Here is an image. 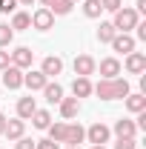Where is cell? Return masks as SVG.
<instances>
[{
    "label": "cell",
    "instance_id": "cell-1",
    "mask_svg": "<svg viewBox=\"0 0 146 149\" xmlns=\"http://www.w3.org/2000/svg\"><path fill=\"white\" fill-rule=\"evenodd\" d=\"M92 92L100 100H120L129 95V83L126 77H112V80H100L97 86H92Z\"/></svg>",
    "mask_w": 146,
    "mask_h": 149
},
{
    "label": "cell",
    "instance_id": "cell-2",
    "mask_svg": "<svg viewBox=\"0 0 146 149\" xmlns=\"http://www.w3.org/2000/svg\"><path fill=\"white\" fill-rule=\"evenodd\" d=\"M138 23H140V15H138L135 9H123V6L115 12V20H112V26H115L117 32H126V35H129V29H135Z\"/></svg>",
    "mask_w": 146,
    "mask_h": 149
},
{
    "label": "cell",
    "instance_id": "cell-3",
    "mask_svg": "<svg viewBox=\"0 0 146 149\" xmlns=\"http://www.w3.org/2000/svg\"><path fill=\"white\" fill-rule=\"evenodd\" d=\"M109 135H112V129L106 126V123H92L89 129H86V138H89L92 146H103V143H109Z\"/></svg>",
    "mask_w": 146,
    "mask_h": 149
},
{
    "label": "cell",
    "instance_id": "cell-4",
    "mask_svg": "<svg viewBox=\"0 0 146 149\" xmlns=\"http://www.w3.org/2000/svg\"><path fill=\"white\" fill-rule=\"evenodd\" d=\"M32 26H35L37 32H49V29L55 26V15H52L46 6H40L35 15H32Z\"/></svg>",
    "mask_w": 146,
    "mask_h": 149
},
{
    "label": "cell",
    "instance_id": "cell-5",
    "mask_svg": "<svg viewBox=\"0 0 146 149\" xmlns=\"http://www.w3.org/2000/svg\"><path fill=\"white\" fill-rule=\"evenodd\" d=\"M95 66H97V60H95L92 55H77V57H74V74H77V77H89V74H95V72H97Z\"/></svg>",
    "mask_w": 146,
    "mask_h": 149
},
{
    "label": "cell",
    "instance_id": "cell-6",
    "mask_svg": "<svg viewBox=\"0 0 146 149\" xmlns=\"http://www.w3.org/2000/svg\"><path fill=\"white\" fill-rule=\"evenodd\" d=\"M49 83V77L40 72V69H32V72H23V86H29V92H40L43 86Z\"/></svg>",
    "mask_w": 146,
    "mask_h": 149
},
{
    "label": "cell",
    "instance_id": "cell-7",
    "mask_svg": "<svg viewBox=\"0 0 146 149\" xmlns=\"http://www.w3.org/2000/svg\"><path fill=\"white\" fill-rule=\"evenodd\" d=\"M9 55H12V66H17V69H29L32 60H35V52H32L29 46H17V49L9 52Z\"/></svg>",
    "mask_w": 146,
    "mask_h": 149
},
{
    "label": "cell",
    "instance_id": "cell-8",
    "mask_svg": "<svg viewBox=\"0 0 146 149\" xmlns=\"http://www.w3.org/2000/svg\"><path fill=\"white\" fill-rule=\"evenodd\" d=\"M135 46H138V40H135L132 35H126V32H117V35L112 37V49H115V52L129 55V52H135Z\"/></svg>",
    "mask_w": 146,
    "mask_h": 149
},
{
    "label": "cell",
    "instance_id": "cell-9",
    "mask_svg": "<svg viewBox=\"0 0 146 149\" xmlns=\"http://www.w3.org/2000/svg\"><path fill=\"white\" fill-rule=\"evenodd\" d=\"M0 80H3V86H6V89H20V86H23V69L9 66V69H3Z\"/></svg>",
    "mask_w": 146,
    "mask_h": 149
},
{
    "label": "cell",
    "instance_id": "cell-10",
    "mask_svg": "<svg viewBox=\"0 0 146 149\" xmlns=\"http://www.w3.org/2000/svg\"><path fill=\"white\" fill-rule=\"evenodd\" d=\"M95 69H100V80H112V77L120 74V60L117 57H103L100 66H95Z\"/></svg>",
    "mask_w": 146,
    "mask_h": 149
},
{
    "label": "cell",
    "instance_id": "cell-11",
    "mask_svg": "<svg viewBox=\"0 0 146 149\" xmlns=\"http://www.w3.org/2000/svg\"><path fill=\"white\" fill-rule=\"evenodd\" d=\"M126 72H132V74L146 72V55L143 52H129L126 55Z\"/></svg>",
    "mask_w": 146,
    "mask_h": 149
},
{
    "label": "cell",
    "instance_id": "cell-12",
    "mask_svg": "<svg viewBox=\"0 0 146 149\" xmlns=\"http://www.w3.org/2000/svg\"><path fill=\"white\" fill-rule=\"evenodd\" d=\"M40 72L46 74V77H57V74L63 72V60L55 55H49V57H43V63H40Z\"/></svg>",
    "mask_w": 146,
    "mask_h": 149
},
{
    "label": "cell",
    "instance_id": "cell-13",
    "mask_svg": "<svg viewBox=\"0 0 146 149\" xmlns=\"http://www.w3.org/2000/svg\"><path fill=\"white\" fill-rule=\"evenodd\" d=\"M86 141V129L80 126V123H69L66 126V141L63 143H69V146H80Z\"/></svg>",
    "mask_w": 146,
    "mask_h": 149
},
{
    "label": "cell",
    "instance_id": "cell-14",
    "mask_svg": "<svg viewBox=\"0 0 146 149\" xmlns=\"http://www.w3.org/2000/svg\"><path fill=\"white\" fill-rule=\"evenodd\" d=\"M57 106H60L63 120H72V118H77V112H80V100H77V97H63Z\"/></svg>",
    "mask_w": 146,
    "mask_h": 149
},
{
    "label": "cell",
    "instance_id": "cell-15",
    "mask_svg": "<svg viewBox=\"0 0 146 149\" xmlns=\"http://www.w3.org/2000/svg\"><path fill=\"white\" fill-rule=\"evenodd\" d=\"M23 132H26V120H20V118H15V120H6V129H3V135H6L9 141H17V138H23Z\"/></svg>",
    "mask_w": 146,
    "mask_h": 149
},
{
    "label": "cell",
    "instance_id": "cell-16",
    "mask_svg": "<svg viewBox=\"0 0 146 149\" xmlns=\"http://www.w3.org/2000/svg\"><path fill=\"white\" fill-rule=\"evenodd\" d=\"M35 109H37V103H35V97H32V95L17 100V118H20V120H29V118L35 115Z\"/></svg>",
    "mask_w": 146,
    "mask_h": 149
},
{
    "label": "cell",
    "instance_id": "cell-17",
    "mask_svg": "<svg viewBox=\"0 0 146 149\" xmlns=\"http://www.w3.org/2000/svg\"><path fill=\"white\" fill-rule=\"evenodd\" d=\"M115 135H117V138H135V135H138V126H135V120H126V118L115 120Z\"/></svg>",
    "mask_w": 146,
    "mask_h": 149
},
{
    "label": "cell",
    "instance_id": "cell-18",
    "mask_svg": "<svg viewBox=\"0 0 146 149\" xmlns=\"http://www.w3.org/2000/svg\"><path fill=\"white\" fill-rule=\"evenodd\" d=\"M72 95L80 100V97H89L92 95V80L89 77H74L72 80Z\"/></svg>",
    "mask_w": 146,
    "mask_h": 149
},
{
    "label": "cell",
    "instance_id": "cell-19",
    "mask_svg": "<svg viewBox=\"0 0 146 149\" xmlns=\"http://www.w3.org/2000/svg\"><path fill=\"white\" fill-rule=\"evenodd\" d=\"M126 109L132 112V115L143 112V109H146V95H143V92H135V95L129 92V95H126Z\"/></svg>",
    "mask_w": 146,
    "mask_h": 149
},
{
    "label": "cell",
    "instance_id": "cell-20",
    "mask_svg": "<svg viewBox=\"0 0 146 149\" xmlns=\"http://www.w3.org/2000/svg\"><path fill=\"white\" fill-rule=\"evenodd\" d=\"M40 92L46 95L49 103H60V100H63V86H60V83H46Z\"/></svg>",
    "mask_w": 146,
    "mask_h": 149
},
{
    "label": "cell",
    "instance_id": "cell-21",
    "mask_svg": "<svg viewBox=\"0 0 146 149\" xmlns=\"http://www.w3.org/2000/svg\"><path fill=\"white\" fill-rule=\"evenodd\" d=\"M29 120H32V126H35V129H49V123H52V115H49L46 109H35V115H32Z\"/></svg>",
    "mask_w": 146,
    "mask_h": 149
},
{
    "label": "cell",
    "instance_id": "cell-22",
    "mask_svg": "<svg viewBox=\"0 0 146 149\" xmlns=\"http://www.w3.org/2000/svg\"><path fill=\"white\" fill-rule=\"evenodd\" d=\"M66 126H69V123H63V120H57V123H49V141H55V143H63V141H66Z\"/></svg>",
    "mask_w": 146,
    "mask_h": 149
},
{
    "label": "cell",
    "instance_id": "cell-23",
    "mask_svg": "<svg viewBox=\"0 0 146 149\" xmlns=\"http://www.w3.org/2000/svg\"><path fill=\"white\" fill-rule=\"evenodd\" d=\"M32 26V15L29 12H15L12 15V29L15 32H23V29H29Z\"/></svg>",
    "mask_w": 146,
    "mask_h": 149
},
{
    "label": "cell",
    "instance_id": "cell-24",
    "mask_svg": "<svg viewBox=\"0 0 146 149\" xmlns=\"http://www.w3.org/2000/svg\"><path fill=\"white\" fill-rule=\"evenodd\" d=\"M117 35V29L112 26V20H106V23H100L97 26V40L100 43H112V37Z\"/></svg>",
    "mask_w": 146,
    "mask_h": 149
},
{
    "label": "cell",
    "instance_id": "cell-25",
    "mask_svg": "<svg viewBox=\"0 0 146 149\" xmlns=\"http://www.w3.org/2000/svg\"><path fill=\"white\" fill-rule=\"evenodd\" d=\"M100 12H103V6H100V0H83V15L89 20L100 17Z\"/></svg>",
    "mask_w": 146,
    "mask_h": 149
},
{
    "label": "cell",
    "instance_id": "cell-26",
    "mask_svg": "<svg viewBox=\"0 0 146 149\" xmlns=\"http://www.w3.org/2000/svg\"><path fill=\"white\" fill-rule=\"evenodd\" d=\"M12 40H15V29L9 23H0V49H6Z\"/></svg>",
    "mask_w": 146,
    "mask_h": 149
},
{
    "label": "cell",
    "instance_id": "cell-27",
    "mask_svg": "<svg viewBox=\"0 0 146 149\" xmlns=\"http://www.w3.org/2000/svg\"><path fill=\"white\" fill-rule=\"evenodd\" d=\"M72 6H74L72 0H55V3L49 6V12H52V15H69Z\"/></svg>",
    "mask_w": 146,
    "mask_h": 149
},
{
    "label": "cell",
    "instance_id": "cell-28",
    "mask_svg": "<svg viewBox=\"0 0 146 149\" xmlns=\"http://www.w3.org/2000/svg\"><path fill=\"white\" fill-rule=\"evenodd\" d=\"M115 149H138V141L135 138H117Z\"/></svg>",
    "mask_w": 146,
    "mask_h": 149
},
{
    "label": "cell",
    "instance_id": "cell-29",
    "mask_svg": "<svg viewBox=\"0 0 146 149\" xmlns=\"http://www.w3.org/2000/svg\"><path fill=\"white\" fill-rule=\"evenodd\" d=\"M100 6H103V12H112V15H115V12L123 6V0H100Z\"/></svg>",
    "mask_w": 146,
    "mask_h": 149
},
{
    "label": "cell",
    "instance_id": "cell-30",
    "mask_svg": "<svg viewBox=\"0 0 146 149\" xmlns=\"http://www.w3.org/2000/svg\"><path fill=\"white\" fill-rule=\"evenodd\" d=\"M0 12H3V15H9V12L15 15V12H17V0H0Z\"/></svg>",
    "mask_w": 146,
    "mask_h": 149
},
{
    "label": "cell",
    "instance_id": "cell-31",
    "mask_svg": "<svg viewBox=\"0 0 146 149\" xmlns=\"http://www.w3.org/2000/svg\"><path fill=\"white\" fill-rule=\"evenodd\" d=\"M35 149H60L55 141H49V138H43V141H35Z\"/></svg>",
    "mask_w": 146,
    "mask_h": 149
},
{
    "label": "cell",
    "instance_id": "cell-32",
    "mask_svg": "<svg viewBox=\"0 0 146 149\" xmlns=\"http://www.w3.org/2000/svg\"><path fill=\"white\" fill-rule=\"evenodd\" d=\"M9 66H12V55H9L6 49H0V72H3V69H9Z\"/></svg>",
    "mask_w": 146,
    "mask_h": 149
},
{
    "label": "cell",
    "instance_id": "cell-33",
    "mask_svg": "<svg viewBox=\"0 0 146 149\" xmlns=\"http://www.w3.org/2000/svg\"><path fill=\"white\" fill-rule=\"evenodd\" d=\"M15 149H35V141H32V138H17Z\"/></svg>",
    "mask_w": 146,
    "mask_h": 149
},
{
    "label": "cell",
    "instance_id": "cell-34",
    "mask_svg": "<svg viewBox=\"0 0 146 149\" xmlns=\"http://www.w3.org/2000/svg\"><path fill=\"white\" fill-rule=\"evenodd\" d=\"M135 29H138V40H146V23H138Z\"/></svg>",
    "mask_w": 146,
    "mask_h": 149
},
{
    "label": "cell",
    "instance_id": "cell-35",
    "mask_svg": "<svg viewBox=\"0 0 146 149\" xmlns=\"http://www.w3.org/2000/svg\"><path fill=\"white\" fill-rule=\"evenodd\" d=\"M135 12H138V15H140V12H146V0H138V9H135Z\"/></svg>",
    "mask_w": 146,
    "mask_h": 149
},
{
    "label": "cell",
    "instance_id": "cell-36",
    "mask_svg": "<svg viewBox=\"0 0 146 149\" xmlns=\"http://www.w3.org/2000/svg\"><path fill=\"white\" fill-rule=\"evenodd\" d=\"M6 120H9V118H6V115H0V135H3V129H6Z\"/></svg>",
    "mask_w": 146,
    "mask_h": 149
},
{
    "label": "cell",
    "instance_id": "cell-37",
    "mask_svg": "<svg viewBox=\"0 0 146 149\" xmlns=\"http://www.w3.org/2000/svg\"><path fill=\"white\" fill-rule=\"evenodd\" d=\"M17 3H23V6H32V3H37V0H17Z\"/></svg>",
    "mask_w": 146,
    "mask_h": 149
},
{
    "label": "cell",
    "instance_id": "cell-38",
    "mask_svg": "<svg viewBox=\"0 0 146 149\" xmlns=\"http://www.w3.org/2000/svg\"><path fill=\"white\" fill-rule=\"evenodd\" d=\"M40 3H43V6H46V9H49V6H52V3H55V0H40Z\"/></svg>",
    "mask_w": 146,
    "mask_h": 149
},
{
    "label": "cell",
    "instance_id": "cell-39",
    "mask_svg": "<svg viewBox=\"0 0 146 149\" xmlns=\"http://www.w3.org/2000/svg\"><path fill=\"white\" fill-rule=\"evenodd\" d=\"M92 149H106V146H92Z\"/></svg>",
    "mask_w": 146,
    "mask_h": 149
},
{
    "label": "cell",
    "instance_id": "cell-40",
    "mask_svg": "<svg viewBox=\"0 0 146 149\" xmlns=\"http://www.w3.org/2000/svg\"><path fill=\"white\" fill-rule=\"evenodd\" d=\"M66 149H80V146H66Z\"/></svg>",
    "mask_w": 146,
    "mask_h": 149
},
{
    "label": "cell",
    "instance_id": "cell-41",
    "mask_svg": "<svg viewBox=\"0 0 146 149\" xmlns=\"http://www.w3.org/2000/svg\"><path fill=\"white\" fill-rule=\"evenodd\" d=\"M72 3H77V0H72Z\"/></svg>",
    "mask_w": 146,
    "mask_h": 149
}]
</instances>
